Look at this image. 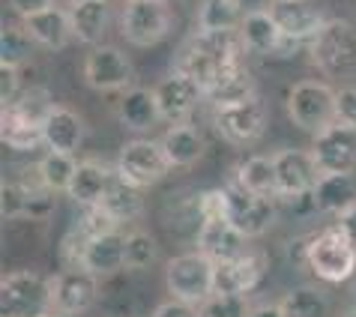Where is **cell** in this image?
<instances>
[{"label": "cell", "instance_id": "obj_1", "mask_svg": "<svg viewBox=\"0 0 356 317\" xmlns=\"http://www.w3.org/2000/svg\"><path fill=\"white\" fill-rule=\"evenodd\" d=\"M240 48H245V45L236 31H231V33L197 31L195 36H189V42H186L180 60H177V69L192 75L207 90L222 72L240 66Z\"/></svg>", "mask_w": 356, "mask_h": 317}, {"label": "cell", "instance_id": "obj_2", "mask_svg": "<svg viewBox=\"0 0 356 317\" xmlns=\"http://www.w3.org/2000/svg\"><path fill=\"white\" fill-rule=\"evenodd\" d=\"M51 93L48 90H27L0 108V138L13 150H33V147L45 144L42 129L51 114Z\"/></svg>", "mask_w": 356, "mask_h": 317}, {"label": "cell", "instance_id": "obj_3", "mask_svg": "<svg viewBox=\"0 0 356 317\" xmlns=\"http://www.w3.org/2000/svg\"><path fill=\"white\" fill-rule=\"evenodd\" d=\"M309 270L314 279L326 284H341L356 273V245L344 236L339 227L321 231L312 236L309 249Z\"/></svg>", "mask_w": 356, "mask_h": 317}, {"label": "cell", "instance_id": "obj_4", "mask_svg": "<svg viewBox=\"0 0 356 317\" xmlns=\"http://www.w3.org/2000/svg\"><path fill=\"white\" fill-rule=\"evenodd\" d=\"M0 309L3 317H48L51 302V282L31 270H15L0 282Z\"/></svg>", "mask_w": 356, "mask_h": 317}, {"label": "cell", "instance_id": "obj_5", "mask_svg": "<svg viewBox=\"0 0 356 317\" xmlns=\"http://www.w3.org/2000/svg\"><path fill=\"white\" fill-rule=\"evenodd\" d=\"M312 60L326 75H348L356 69V27L344 18H332L309 45Z\"/></svg>", "mask_w": 356, "mask_h": 317}, {"label": "cell", "instance_id": "obj_6", "mask_svg": "<svg viewBox=\"0 0 356 317\" xmlns=\"http://www.w3.org/2000/svg\"><path fill=\"white\" fill-rule=\"evenodd\" d=\"M288 114L300 129L321 135L323 129L335 126V90L312 78L296 81L288 93Z\"/></svg>", "mask_w": 356, "mask_h": 317}, {"label": "cell", "instance_id": "obj_7", "mask_svg": "<svg viewBox=\"0 0 356 317\" xmlns=\"http://www.w3.org/2000/svg\"><path fill=\"white\" fill-rule=\"evenodd\" d=\"M165 282L180 302L204 305L216 293L213 287V261L204 252L177 254L165 270Z\"/></svg>", "mask_w": 356, "mask_h": 317}, {"label": "cell", "instance_id": "obj_8", "mask_svg": "<svg viewBox=\"0 0 356 317\" xmlns=\"http://www.w3.org/2000/svg\"><path fill=\"white\" fill-rule=\"evenodd\" d=\"M174 13L168 6V0H126L123 6V36L138 48H150L162 42L171 31Z\"/></svg>", "mask_w": 356, "mask_h": 317}, {"label": "cell", "instance_id": "obj_9", "mask_svg": "<svg viewBox=\"0 0 356 317\" xmlns=\"http://www.w3.org/2000/svg\"><path fill=\"white\" fill-rule=\"evenodd\" d=\"M168 168L171 162H168L159 141H129L117 156L114 171L123 183L135 186V189H150L168 174Z\"/></svg>", "mask_w": 356, "mask_h": 317}, {"label": "cell", "instance_id": "obj_10", "mask_svg": "<svg viewBox=\"0 0 356 317\" xmlns=\"http://www.w3.org/2000/svg\"><path fill=\"white\" fill-rule=\"evenodd\" d=\"M84 81L96 93H126L132 90L135 69L120 48L96 45L84 57Z\"/></svg>", "mask_w": 356, "mask_h": 317}, {"label": "cell", "instance_id": "obj_11", "mask_svg": "<svg viewBox=\"0 0 356 317\" xmlns=\"http://www.w3.org/2000/svg\"><path fill=\"white\" fill-rule=\"evenodd\" d=\"M312 158L321 174H350L356 165V132L341 123L314 135Z\"/></svg>", "mask_w": 356, "mask_h": 317}, {"label": "cell", "instance_id": "obj_12", "mask_svg": "<svg viewBox=\"0 0 356 317\" xmlns=\"http://www.w3.org/2000/svg\"><path fill=\"white\" fill-rule=\"evenodd\" d=\"M275 162V180H279L282 197H309L314 183H318V165H314L312 153L305 150H279L273 156Z\"/></svg>", "mask_w": 356, "mask_h": 317}, {"label": "cell", "instance_id": "obj_13", "mask_svg": "<svg viewBox=\"0 0 356 317\" xmlns=\"http://www.w3.org/2000/svg\"><path fill=\"white\" fill-rule=\"evenodd\" d=\"M264 261L258 254H240L227 261H213V287L216 293L227 296H249L264 279Z\"/></svg>", "mask_w": 356, "mask_h": 317}, {"label": "cell", "instance_id": "obj_14", "mask_svg": "<svg viewBox=\"0 0 356 317\" xmlns=\"http://www.w3.org/2000/svg\"><path fill=\"white\" fill-rule=\"evenodd\" d=\"M51 302L54 311L63 314H84L87 309H93L96 302V275H90L81 266H72L60 275L51 279Z\"/></svg>", "mask_w": 356, "mask_h": 317}, {"label": "cell", "instance_id": "obj_15", "mask_svg": "<svg viewBox=\"0 0 356 317\" xmlns=\"http://www.w3.org/2000/svg\"><path fill=\"white\" fill-rule=\"evenodd\" d=\"M216 132H219L225 141L231 144H249L254 138L264 135L266 129V108L258 99L252 102H243V105H234V108H222L216 111Z\"/></svg>", "mask_w": 356, "mask_h": 317}, {"label": "cell", "instance_id": "obj_16", "mask_svg": "<svg viewBox=\"0 0 356 317\" xmlns=\"http://www.w3.org/2000/svg\"><path fill=\"white\" fill-rule=\"evenodd\" d=\"M270 15L275 18V24H279V31L288 42H312L326 24V18L309 0H273Z\"/></svg>", "mask_w": 356, "mask_h": 317}, {"label": "cell", "instance_id": "obj_17", "mask_svg": "<svg viewBox=\"0 0 356 317\" xmlns=\"http://www.w3.org/2000/svg\"><path fill=\"white\" fill-rule=\"evenodd\" d=\"M153 93H156V102H159V111L165 120L180 123L183 117H189V111L197 105V99L204 96V87L197 84L192 75L174 69V72H168L162 81L153 87Z\"/></svg>", "mask_w": 356, "mask_h": 317}, {"label": "cell", "instance_id": "obj_18", "mask_svg": "<svg viewBox=\"0 0 356 317\" xmlns=\"http://www.w3.org/2000/svg\"><path fill=\"white\" fill-rule=\"evenodd\" d=\"M84 135H87V126L81 120V114L72 111V108H66V105L51 108V114H48V120H45V129H42L48 150L75 156V150L84 144Z\"/></svg>", "mask_w": 356, "mask_h": 317}, {"label": "cell", "instance_id": "obj_19", "mask_svg": "<svg viewBox=\"0 0 356 317\" xmlns=\"http://www.w3.org/2000/svg\"><path fill=\"white\" fill-rule=\"evenodd\" d=\"M117 171H111L105 162H99V158H84L81 165H78L75 171V180L69 186V197H72L75 204H81L84 210L87 206H99L105 201L108 189H111Z\"/></svg>", "mask_w": 356, "mask_h": 317}, {"label": "cell", "instance_id": "obj_20", "mask_svg": "<svg viewBox=\"0 0 356 317\" xmlns=\"http://www.w3.org/2000/svg\"><path fill=\"white\" fill-rule=\"evenodd\" d=\"M240 36H243V45L254 54H279L282 45H293L279 31L270 9H252V13H245L240 24Z\"/></svg>", "mask_w": 356, "mask_h": 317}, {"label": "cell", "instance_id": "obj_21", "mask_svg": "<svg viewBox=\"0 0 356 317\" xmlns=\"http://www.w3.org/2000/svg\"><path fill=\"white\" fill-rule=\"evenodd\" d=\"M356 204V180L353 174H321L312 189V206L321 213H348Z\"/></svg>", "mask_w": 356, "mask_h": 317}, {"label": "cell", "instance_id": "obj_22", "mask_svg": "<svg viewBox=\"0 0 356 317\" xmlns=\"http://www.w3.org/2000/svg\"><path fill=\"white\" fill-rule=\"evenodd\" d=\"M24 31L33 39L36 45L48 48V51H63L72 39V22H69V13L60 9H48V13H39L33 18H24Z\"/></svg>", "mask_w": 356, "mask_h": 317}, {"label": "cell", "instance_id": "obj_23", "mask_svg": "<svg viewBox=\"0 0 356 317\" xmlns=\"http://www.w3.org/2000/svg\"><path fill=\"white\" fill-rule=\"evenodd\" d=\"M117 114H120L123 126H129L132 132H150V129L162 120L156 93L147 90V87H132V90H126L120 96V105H117Z\"/></svg>", "mask_w": 356, "mask_h": 317}, {"label": "cell", "instance_id": "obj_24", "mask_svg": "<svg viewBox=\"0 0 356 317\" xmlns=\"http://www.w3.org/2000/svg\"><path fill=\"white\" fill-rule=\"evenodd\" d=\"M204 96L213 102L216 111H222V108L252 102L254 99V81L243 66H234V69H227V72H222L219 78H216V81L204 90Z\"/></svg>", "mask_w": 356, "mask_h": 317}, {"label": "cell", "instance_id": "obj_25", "mask_svg": "<svg viewBox=\"0 0 356 317\" xmlns=\"http://www.w3.org/2000/svg\"><path fill=\"white\" fill-rule=\"evenodd\" d=\"M197 245L210 261H227V257L245 254V236L231 222H207L197 231Z\"/></svg>", "mask_w": 356, "mask_h": 317}, {"label": "cell", "instance_id": "obj_26", "mask_svg": "<svg viewBox=\"0 0 356 317\" xmlns=\"http://www.w3.org/2000/svg\"><path fill=\"white\" fill-rule=\"evenodd\" d=\"M120 266H126V234L114 231L87 245L81 270H87L90 275H111Z\"/></svg>", "mask_w": 356, "mask_h": 317}, {"label": "cell", "instance_id": "obj_27", "mask_svg": "<svg viewBox=\"0 0 356 317\" xmlns=\"http://www.w3.org/2000/svg\"><path fill=\"white\" fill-rule=\"evenodd\" d=\"M159 144H162V150L168 156V162H171V168H189L207 150L204 135L197 132L195 126H186V123H177L174 129H168V135L162 138Z\"/></svg>", "mask_w": 356, "mask_h": 317}, {"label": "cell", "instance_id": "obj_28", "mask_svg": "<svg viewBox=\"0 0 356 317\" xmlns=\"http://www.w3.org/2000/svg\"><path fill=\"white\" fill-rule=\"evenodd\" d=\"M69 22L78 42L96 45L108 27V0H87V3H72Z\"/></svg>", "mask_w": 356, "mask_h": 317}, {"label": "cell", "instance_id": "obj_29", "mask_svg": "<svg viewBox=\"0 0 356 317\" xmlns=\"http://www.w3.org/2000/svg\"><path fill=\"white\" fill-rule=\"evenodd\" d=\"M102 206L117 225H126V222H132V219L141 216V210H144V189H135V186L123 183L120 177H114V183H111V189H108Z\"/></svg>", "mask_w": 356, "mask_h": 317}, {"label": "cell", "instance_id": "obj_30", "mask_svg": "<svg viewBox=\"0 0 356 317\" xmlns=\"http://www.w3.org/2000/svg\"><path fill=\"white\" fill-rule=\"evenodd\" d=\"M236 180L243 186H249L254 195L261 197H273L279 195V180H275V162L273 156H252L245 158L236 171Z\"/></svg>", "mask_w": 356, "mask_h": 317}, {"label": "cell", "instance_id": "obj_31", "mask_svg": "<svg viewBox=\"0 0 356 317\" xmlns=\"http://www.w3.org/2000/svg\"><path fill=\"white\" fill-rule=\"evenodd\" d=\"M284 317H326L330 314V300L321 287H293V291L279 302Z\"/></svg>", "mask_w": 356, "mask_h": 317}, {"label": "cell", "instance_id": "obj_32", "mask_svg": "<svg viewBox=\"0 0 356 317\" xmlns=\"http://www.w3.org/2000/svg\"><path fill=\"white\" fill-rule=\"evenodd\" d=\"M197 22H201V31L231 33L243 24L240 3L236 0H204L201 9H197Z\"/></svg>", "mask_w": 356, "mask_h": 317}, {"label": "cell", "instance_id": "obj_33", "mask_svg": "<svg viewBox=\"0 0 356 317\" xmlns=\"http://www.w3.org/2000/svg\"><path fill=\"white\" fill-rule=\"evenodd\" d=\"M78 165L81 162H75V156H69V153H48L42 162L36 165V174H39V180H42L45 189L69 192V186H72V180H75Z\"/></svg>", "mask_w": 356, "mask_h": 317}, {"label": "cell", "instance_id": "obj_34", "mask_svg": "<svg viewBox=\"0 0 356 317\" xmlns=\"http://www.w3.org/2000/svg\"><path fill=\"white\" fill-rule=\"evenodd\" d=\"M275 216L279 213H275L273 197H258V201H254L243 216L231 219V225L245 236V240H252V236H261V234L270 231V227L275 225Z\"/></svg>", "mask_w": 356, "mask_h": 317}, {"label": "cell", "instance_id": "obj_35", "mask_svg": "<svg viewBox=\"0 0 356 317\" xmlns=\"http://www.w3.org/2000/svg\"><path fill=\"white\" fill-rule=\"evenodd\" d=\"M159 257V243L147 231H132L126 234V266L129 270H147Z\"/></svg>", "mask_w": 356, "mask_h": 317}, {"label": "cell", "instance_id": "obj_36", "mask_svg": "<svg viewBox=\"0 0 356 317\" xmlns=\"http://www.w3.org/2000/svg\"><path fill=\"white\" fill-rule=\"evenodd\" d=\"M31 54V36L24 31H18L15 24H6L0 33V66H15L27 60Z\"/></svg>", "mask_w": 356, "mask_h": 317}, {"label": "cell", "instance_id": "obj_37", "mask_svg": "<svg viewBox=\"0 0 356 317\" xmlns=\"http://www.w3.org/2000/svg\"><path fill=\"white\" fill-rule=\"evenodd\" d=\"M72 227L84 236L87 243H93V240H99V236H105V234H114L120 225H117L111 216L105 213V206L99 204V206H87V210L81 213V219H78Z\"/></svg>", "mask_w": 356, "mask_h": 317}, {"label": "cell", "instance_id": "obj_38", "mask_svg": "<svg viewBox=\"0 0 356 317\" xmlns=\"http://www.w3.org/2000/svg\"><path fill=\"white\" fill-rule=\"evenodd\" d=\"M252 305L245 296H227V293H213L210 300L201 305V317H249Z\"/></svg>", "mask_w": 356, "mask_h": 317}, {"label": "cell", "instance_id": "obj_39", "mask_svg": "<svg viewBox=\"0 0 356 317\" xmlns=\"http://www.w3.org/2000/svg\"><path fill=\"white\" fill-rule=\"evenodd\" d=\"M39 186H42V183H39ZM33 189H36V186H27V183H13V180L3 183L0 204H3V216H6V219L27 216V201H31V192Z\"/></svg>", "mask_w": 356, "mask_h": 317}, {"label": "cell", "instance_id": "obj_40", "mask_svg": "<svg viewBox=\"0 0 356 317\" xmlns=\"http://www.w3.org/2000/svg\"><path fill=\"white\" fill-rule=\"evenodd\" d=\"M335 123H341L356 132V87L335 90Z\"/></svg>", "mask_w": 356, "mask_h": 317}, {"label": "cell", "instance_id": "obj_41", "mask_svg": "<svg viewBox=\"0 0 356 317\" xmlns=\"http://www.w3.org/2000/svg\"><path fill=\"white\" fill-rule=\"evenodd\" d=\"M201 219H204V225H207V222H227L225 189L201 192Z\"/></svg>", "mask_w": 356, "mask_h": 317}, {"label": "cell", "instance_id": "obj_42", "mask_svg": "<svg viewBox=\"0 0 356 317\" xmlns=\"http://www.w3.org/2000/svg\"><path fill=\"white\" fill-rule=\"evenodd\" d=\"M22 78H18V69L15 66H0V102L9 105L22 96Z\"/></svg>", "mask_w": 356, "mask_h": 317}, {"label": "cell", "instance_id": "obj_43", "mask_svg": "<svg viewBox=\"0 0 356 317\" xmlns=\"http://www.w3.org/2000/svg\"><path fill=\"white\" fill-rule=\"evenodd\" d=\"M309 249H312V236H300L288 245V261L296 270H309Z\"/></svg>", "mask_w": 356, "mask_h": 317}, {"label": "cell", "instance_id": "obj_44", "mask_svg": "<svg viewBox=\"0 0 356 317\" xmlns=\"http://www.w3.org/2000/svg\"><path fill=\"white\" fill-rule=\"evenodd\" d=\"M13 9L22 18H33L39 13H48V9H54V0H9Z\"/></svg>", "mask_w": 356, "mask_h": 317}, {"label": "cell", "instance_id": "obj_45", "mask_svg": "<svg viewBox=\"0 0 356 317\" xmlns=\"http://www.w3.org/2000/svg\"><path fill=\"white\" fill-rule=\"evenodd\" d=\"M153 317H201V309H195V305H189V302L174 300V302L159 305Z\"/></svg>", "mask_w": 356, "mask_h": 317}, {"label": "cell", "instance_id": "obj_46", "mask_svg": "<svg viewBox=\"0 0 356 317\" xmlns=\"http://www.w3.org/2000/svg\"><path fill=\"white\" fill-rule=\"evenodd\" d=\"M335 227H339V231L356 245V204L350 206L348 213H341V216H339V225H335Z\"/></svg>", "mask_w": 356, "mask_h": 317}, {"label": "cell", "instance_id": "obj_47", "mask_svg": "<svg viewBox=\"0 0 356 317\" xmlns=\"http://www.w3.org/2000/svg\"><path fill=\"white\" fill-rule=\"evenodd\" d=\"M249 317H284V314H282L279 302H261V305H252Z\"/></svg>", "mask_w": 356, "mask_h": 317}, {"label": "cell", "instance_id": "obj_48", "mask_svg": "<svg viewBox=\"0 0 356 317\" xmlns=\"http://www.w3.org/2000/svg\"><path fill=\"white\" fill-rule=\"evenodd\" d=\"M48 317H72V314H63V311H51Z\"/></svg>", "mask_w": 356, "mask_h": 317}, {"label": "cell", "instance_id": "obj_49", "mask_svg": "<svg viewBox=\"0 0 356 317\" xmlns=\"http://www.w3.org/2000/svg\"><path fill=\"white\" fill-rule=\"evenodd\" d=\"M341 317H356V309H350V311H344Z\"/></svg>", "mask_w": 356, "mask_h": 317}, {"label": "cell", "instance_id": "obj_50", "mask_svg": "<svg viewBox=\"0 0 356 317\" xmlns=\"http://www.w3.org/2000/svg\"><path fill=\"white\" fill-rule=\"evenodd\" d=\"M72 3H87V0H72Z\"/></svg>", "mask_w": 356, "mask_h": 317}]
</instances>
